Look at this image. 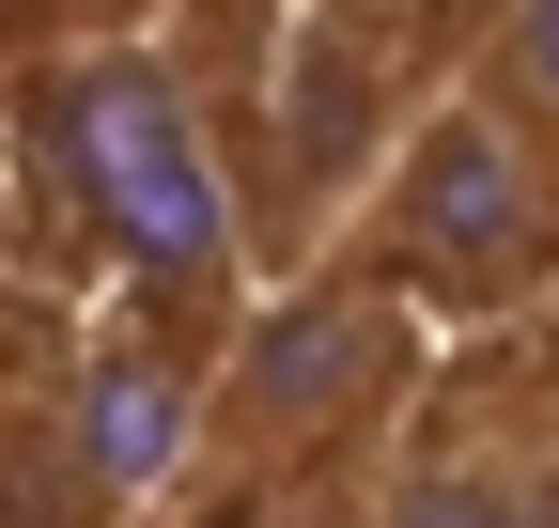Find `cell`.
<instances>
[{"mask_svg":"<svg viewBox=\"0 0 559 528\" xmlns=\"http://www.w3.org/2000/svg\"><path fill=\"white\" fill-rule=\"evenodd\" d=\"M47 171L94 218V249L156 296H234V171L202 141V94L156 47H79L47 79Z\"/></svg>","mask_w":559,"mask_h":528,"instance_id":"cell-1","label":"cell"},{"mask_svg":"<svg viewBox=\"0 0 559 528\" xmlns=\"http://www.w3.org/2000/svg\"><path fill=\"white\" fill-rule=\"evenodd\" d=\"M373 264H389L404 296H466V311L544 296L559 280V156L481 79L419 94V124L389 141V171H373Z\"/></svg>","mask_w":559,"mask_h":528,"instance_id":"cell-2","label":"cell"},{"mask_svg":"<svg viewBox=\"0 0 559 528\" xmlns=\"http://www.w3.org/2000/svg\"><path fill=\"white\" fill-rule=\"evenodd\" d=\"M389 296H373V264H326V280L296 296H264L249 311V358L218 373V420H202V451L249 435V451H326V435H358L373 420V388H389Z\"/></svg>","mask_w":559,"mask_h":528,"instance_id":"cell-3","label":"cell"},{"mask_svg":"<svg viewBox=\"0 0 559 528\" xmlns=\"http://www.w3.org/2000/svg\"><path fill=\"white\" fill-rule=\"evenodd\" d=\"M202 420H218V358H187V343H94L79 373H62V405H47L62 513H79V528L156 513L202 467Z\"/></svg>","mask_w":559,"mask_h":528,"instance_id":"cell-4","label":"cell"},{"mask_svg":"<svg viewBox=\"0 0 559 528\" xmlns=\"http://www.w3.org/2000/svg\"><path fill=\"white\" fill-rule=\"evenodd\" d=\"M358 528H559V420H498V435L404 451Z\"/></svg>","mask_w":559,"mask_h":528,"instance_id":"cell-5","label":"cell"},{"mask_svg":"<svg viewBox=\"0 0 559 528\" xmlns=\"http://www.w3.org/2000/svg\"><path fill=\"white\" fill-rule=\"evenodd\" d=\"M481 94H498L528 141L559 156V0H498V47H481Z\"/></svg>","mask_w":559,"mask_h":528,"instance_id":"cell-6","label":"cell"}]
</instances>
